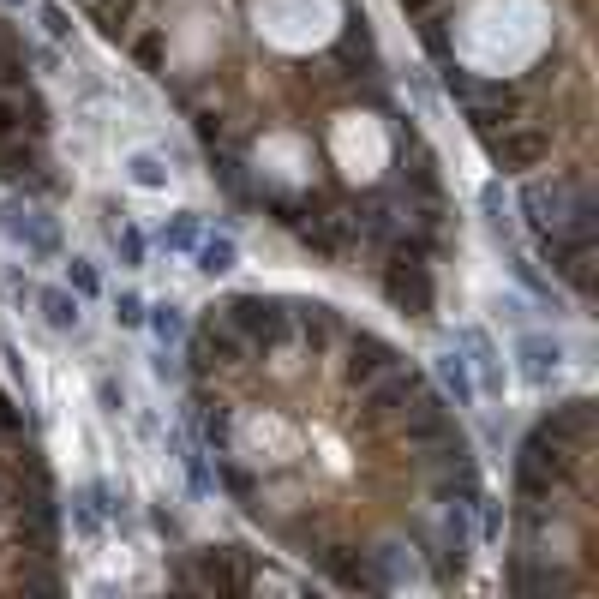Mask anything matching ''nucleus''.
<instances>
[{
  "label": "nucleus",
  "instance_id": "f257e3e1",
  "mask_svg": "<svg viewBox=\"0 0 599 599\" xmlns=\"http://www.w3.org/2000/svg\"><path fill=\"white\" fill-rule=\"evenodd\" d=\"M378 288H384V300H390L402 318H432V306H438L432 264H426V252H414L408 240H396V246H390V264H384Z\"/></svg>",
  "mask_w": 599,
  "mask_h": 599
},
{
  "label": "nucleus",
  "instance_id": "f03ea898",
  "mask_svg": "<svg viewBox=\"0 0 599 599\" xmlns=\"http://www.w3.org/2000/svg\"><path fill=\"white\" fill-rule=\"evenodd\" d=\"M570 474H576V450H570V444H558V438H546V432H528V438H522V450H516V486H522L528 504L552 498V486H564Z\"/></svg>",
  "mask_w": 599,
  "mask_h": 599
},
{
  "label": "nucleus",
  "instance_id": "7ed1b4c3",
  "mask_svg": "<svg viewBox=\"0 0 599 599\" xmlns=\"http://www.w3.org/2000/svg\"><path fill=\"white\" fill-rule=\"evenodd\" d=\"M522 210L534 228H564V222H594V198L576 180H528Z\"/></svg>",
  "mask_w": 599,
  "mask_h": 599
},
{
  "label": "nucleus",
  "instance_id": "20e7f679",
  "mask_svg": "<svg viewBox=\"0 0 599 599\" xmlns=\"http://www.w3.org/2000/svg\"><path fill=\"white\" fill-rule=\"evenodd\" d=\"M222 318L246 336V348H282L288 342V306L276 300V294H234L228 306H222Z\"/></svg>",
  "mask_w": 599,
  "mask_h": 599
},
{
  "label": "nucleus",
  "instance_id": "39448f33",
  "mask_svg": "<svg viewBox=\"0 0 599 599\" xmlns=\"http://www.w3.org/2000/svg\"><path fill=\"white\" fill-rule=\"evenodd\" d=\"M180 588H204V594H252V564L240 546H210L198 552V570H180Z\"/></svg>",
  "mask_w": 599,
  "mask_h": 599
},
{
  "label": "nucleus",
  "instance_id": "423d86ee",
  "mask_svg": "<svg viewBox=\"0 0 599 599\" xmlns=\"http://www.w3.org/2000/svg\"><path fill=\"white\" fill-rule=\"evenodd\" d=\"M240 360H246V336L222 312H210L192 330V372H216V366H240Z\"/></svg>",
  "mask_w": 599,
  "mask_h": 599
},
{
  "label": "nucleus",
  "instance_id": "0eeeda50",
  "mask_svg": "<svg viewBox=\"0 0 599 599\" xmlns=\"http://www.w3.org/2000/svg\"><path fill=\"white\" fill-rule=\"evenodd\" d=\"M552 156V138L540 132V126H504V132H492V162L504 168V174H528V168H540Z\"/></svg>",
  "mask_w": 599,
  "mask_h": 599
},
{
  "label": "nucleus",
  "instance_id": "6e6552de",
  "mask_svg": "<svg viewBox=\"0 0 599 599\" xmlns=\"http://www.w3.org/2000/svg\"><path fill=\"white\" fill-rule=\"evenodd\" d=\"M396 342H384L378 330H354L348 336V384H372V378H384V372H396Z\"/></svg>",
  "mask_w": 599,
  "mask_h": 599
},
{
  "label": "nucleus",
  "instance_id": "1a4fd4ad",
  "mask_svg": "<svg viewBox=\"0 0 599 599\" xmlns=\"http://www.w3.org/2000/svg\"><path fill=\"white\" fill-rule=\"evenodd\" d=\"M390 144H396V156H402V174H408L426 198H438V156L426 150V138H420L414 126L396 120V126H390Z\"/></svg>",
  "mask_w": 599,
  "mask_h": 599
},
{
  "label": "nucleus",
  "instance_id": "9d476101",
  "mask_svg": "<svg viewBox=\"0 0 599 599\" xmlns=\"http://www.w3.org/2000/svg\"><path fill=\"white\" fill-rule=\"evenodd\" d=\"M540 432L558 438V444H570V450H588V438H594V402H588V396L558 402V408L540 420Z\"/></svg>",
  "mask_w": 599,
  "mask_h": 599
},
{
  "label": "nucleus",
  "instance_id": "9b49d317",
  "mask_svg": "<svg viewBox=\"0 0 599 599\" xmlns=\"http://www.w3.org/2000/svg\"><path fill=\"white\" fill-rule=\"evenodd\" d=\"M294 234H300V246L306 252H318V258H342L348 252V234H354V216H300L294 222Z\"/></svg>",
  "mask_w": 599,
  "mask_h": 599
},
{
  "label": "nucleus",
  "instance_id": "f8f14e48",
  "mask_svg": "<svg viewBox=\"0 0 599 599\" xmlns=\"http://www.w3.org/2000/svg\"><path fill=\"white\" fill-rule=\"evenodd\" d=\"M318 564H324V570H330L348 594H390V588H384V576H378V564H372V558H354L348 546L318 552Z\"/></svg>",
  "mask_w": 599,
  "mask_h": 599
},
{
  "label": "nucleus",
  "instance_id": "ddd939ff",
  "mask_svg": "<svg viewBox=\"0 0 599 599\" xmlns=\"http://www.w3.org/2000/svg\"><path fill=\"white\" fill-rule=\"evenodd\" d=\"M456 348L474 354V360H468V366H474V390H492V396H498V390H504V360H498L492 336H486L480 324H468V330L456 336Z\"/></svg>",
  "mask_w": 599,
  "mask_h": 599
},
{
  "label": "nucleus",
  "instance_id": "4468645a",
  "mask_svg": "<svg viewBox=\"0 0 599 599\" xmlns=\"http://www.w3.org/2000/svg\"><path fill=\"white\" fill-rule=\"evenodd\" d=\"M516 360H522V384H534V390H546V384L564 372V348L546 342V336H522Z\"/></svg>",
  "mask_w": 599,
  "mask_h": 599
},
{
  "label": "nucleus",
  "instance_id": "2eb2a0df",
  "mask_svg": "<svg viewBox=\"0 0 599 599\" xmlns=\"http://www.w3.org/2000/svg\"><path fill=\"white\" fill-rule=\"evenodd\" d=\"M0 228H6L24 252H36V258H54V252H60L54 222H42V216H30V210H0Z\"/></svg>",
  "mask_w": 599,
  "mask_h": 599
},
{
  "label": "nucleus",
  "instance_id": "dca6fc26",
  "mask_svg": "<svg viewBox=\"0 0 599 599\" xmlns=\"http://www.w3.org/2000/svg\"><path fill=\"white\" fill-rule=\"evenodd\" d=\"M432 372H438V384H444V396H450L456 408H474V402H480V390H474V366H468L462 348H444V354L432 360Z\"/></svg>",
  "mask_w": 599,
  "mask_h": 599
},
{
  "label": "nucleus",
  "instance_id": "f3484780",
  "mask_svg": "<svg viewBox=\"0 0 599 599\" xmlns=\"http://www.w3.org/2000/svg\"><path fill=\"white\" fill-rule=\"evenodd\" d=\"M420 390H426L420 378H402V372L390 378V372H384V384L372 378V396H366V414H372V420H384V414H408Z\"/></svg>",
  "mask_w": 599,
  "mask_h": 599
},
{
  "label": "nucleus",
  "instance_id": "a211bd4d",
  "mask_svg": "<svg viewBox=\"0 0 599 599\" xmlns=\"http://www.w3.org/2000/svg\"><path fill=\"white\" fill-rule=\"evenodd\" d=\"M288 324H300V336H306L312 354H324V348L336 342V312H330L324 300H300V306H288Z\"/></svg>",
  "mask_w": 599,
  "mask_h": 599
},
{
  "label": "nucleus",
  "instance_id": "6ab92c4d",
  "mask_svg": "<svg viewBox=\"0 0 599 599\" xmlns=\"http://www.w3.org/2000/svg\"><path fill=\"white\" fill-rule=\"evenodd\" d=\"M30 300H36V312H42L48 330H60V336L78 330V294H72V288H36Z\"/></svg>",
  "mask_w": 599,
  "mask_h": 599
},
{
  "label": "nucleus",
  "instance_id": "aec40b11",
  "mask_svg": "<svg viewBox=\"0 0 599 599\" xmlns=\"http://www.w3.org/2000/svg\"><path fill=\"white\" fill-rule=\"evenodd\" d=\"M336 54H342L348 66H360V72H378V42H372V30H366V12H360V18H348V30H342Z\"/></svg>",
  "mask_w": 599,
  "mask_h": 599
},
{
  "label": "nucleus",
  "instance_id": "412c9836",
  "mask_svg": "<svg viewBox=\"0 0 599 599\" xmlns=\"http://www.w3.org/2000/svg\"><path fill=\"white\" fill-rule=\"evenodd\" d=\"M192 258H198L204 276H228V270L240 264V246H234V234H204V240L192 246Z\"/></svg>",
  "mask_w": 599,
  "mask_h": 599
},
{
  "label": "nucleus",
  "instance_id": "4be33fe9",
  "mask_svg": "<svg viewBox=\"0 0 599 599\" xmlns=\"http://www.w3.org/2000/svg\"><path fill=\"white\" fill-rule=\"evenodd\" d=\"M192 426H198V438H204V450H216V456H228V444H234V414H228L222 402H216V408L204 402V408L192 414Z\"/></svg>",
  "mask_w": 599,
  "mask_h": 599
},
{
  "label": "nucleus",
  "instance_id": "5701e85b",
  "mask_svg": "<svg viewBox=\"0 0 599 599\" xmlns=\"http://www.w3.org/2000/svg\"><path fill=\"white\" fill-rule=\"evenodd\" d=\"M144 330L156 336V348H174L186 336V312L174 300H156V306H144Z\"/></svg>",
  "mask_w": 599,
  "mask_h": 599
},
{
  "label": "nucleus",
  "instance_id": "b1692460",
  "mask_svg": "<svg viewBox=\"0 0 599 599\" xmlns=\"http://www.w3.org/2000/svg\"><path fill=\"white\" fill-rule=\"evenodd\" d=\"M126 180H132L138 192H168V162H162L156 150H132V156H126Z\"/></svg>",
  "mask_w": 599,
  "mask_h": 599
},
{
  "label": "nucleus",
  "instance_id": "393cba45",
  "mask_svg": "<svg viewBox=\"0 0 599 599\" xmlns=\"http://www.w3.org/2000/svg\"><path fill=\"white\" fill-rule=\"evenodd\" d=\"M36 168H42V156H36L30 144H0V180H6V186H30Z\"/></svg>",
  "mask_w": 599,
  "mask_h": 599
},
{
  "label": "nucleus",
  "instance_id": "a878e982",
  "mask_svg": "<svg viewBox=\"0 0 599 599\" xmlns=\"http://www.w3.org/2000/svg\"><path fill=\"white\" fill-rule=\"evenodd\" d=\"M504 120H510V102H486L480 90L468 96V126H474L480 138H492V132H504Z\"/></svg>",
  "mask_w": 599,
  "mask_h": 599
},
{
  "label": "nucleus",
  "instance_id": "bb28decb",
  "mask_svg": "<svg viewBox=\"0 0 599 599\" xmlns=\"http://www.w3.org/2000/svg\"><path fill=\"white\" fill-rule=\"evenodd\" d=\"M198 240H204V222H198L192 210H180V216L162 222V246H168V252H192Z\"/></svg>",
  "mask_w": 599,
  "mask_h": 599
},
{
  "label": "nucleus",
  "instance_id": "cd10ccee",
  "mask_svg": "<svg viewBox=\"0 0 599 599\" xmlns=\"http://www.w3.org/2000/svg\"><path fill=\"white\" fill-rule=\"evenodd\" d=\"M174 450H180V468H186V480H192V492H198V498H210V492H216V474H210V462H204V450H198V444H186V438H174Z\"/></svg>",
  "mask_w": 599,
  "mask_h": 599
},
{
  "label": "nucleus",
  "instance_id": "c85d7f7f",
  "mask_svg": "<svg viewBox=\"0 0 599 599\" xmlns=\"http://www.w3.org/2000/svg\"><path fill=\"white\" fill-rule=\"evenodd\" d=\"M132 6H138V0H96V6H90V24H96L102 36H114V42H120V30H126Z\"/></svg>",
  "mask_w": 599,
  "mask_h": 599
},
{
  "label": "nucleus",
  "instance_id": "c756f323",
  "mask_svg": "<svg viewBox=\"0 0 599 599\" xmlns=\"http://www.w3.org/2000/svg\"><path fill=\"white\" fill-rule=\"evenodd\" d=\"M114 252H120V264H126V270H144V258H150V240H144L132 222H120V228H114Z\"/></svg>",
  "mask_w": 599,
  "mask_h": 599
},
{
  "label": "nucleus",
  "instance_id": "7c9ffc66",
  "mask_svg": "<svg viewBox=\"0 0 599 599\" xmlns=\"http://www.w3.org/2000/svg\"><path fill=\"white\" fill-rule=\"evenodd\" d=\"M36 24H42L48 42H72V12H66L60 0H42V6H36Z\"/></svg>",
  "mask_w": 599,
  "mask_h": 599
},
{
  "label": "nucleus",
  "instance_id": "2f4dec72",
  "mask_svg": "<svg viewBox=\"0 0 599 599\" xmlns=\"http://www.w3.org/2000/svg\"><path fill=\"white\" fill-rule=\"evenodd\" d=\"M480 210H486V222H492L498 234H510V198H504V186H498V180H486V186H480Z\"/></svg>",
  "mask_w": 599,
  "mask_h": 599
},
{
  "label": "nucleus",
  "instance_id": "473e14b6",
  "mask_svg": "<svg viewBox=\"0 0 599 599\" xmlns=\"http://www.w3.org/2000/svg\"><path fill=\"white\" fill-rule=\"evenodd\" d=\"M66 288H72L78 300L102 294V276H96V264H90V258H72V264H66Z\"/></svg>",
  "mask_w": 599,
  "mask_h": 599
},
{
  "label": "nucleus",
  "instance_id": "72a5a7b5",
  "mask_svg": "<svg viewBox=\"0 0 599 599\" xmlns=\"http://www.w3.org/2000/svg\"><path fill=\"white\" fill-rule=\"evenodd\" d=\"M144 306H150L144 294L120 288V294H114V324H120V330H144Z\"/></svg>",
  "mask_w": 599,
  "mask_h": 599
},
{
  "label": "nucleus",
  "instance_id": "f704fd0d",
  "mask_svg": "<svg viewBox=\"0 0 599 599\" xmlns=\"http://www.w3.org/2000/svg\"><path fill=\"white\" fill-rule=\"evenodd\" d=\"M162 30H144V36H132V60L144 66V72H162Z\"/></svg>",
  "mask_w": 599,
  "mask_h": 599
},
{
  "label": "nucleus",
  "instance_id": "c9c22d12",
  "mask_svg": "<svg viewBox=\"0 0 599 599\" xmlns=\"http://www.w3.org/2000/svg\"><path fill=\"white\" fill-rule=\"evenodd\" d=\"M78 498H84V504H90V510H96L102 522H108V516H120V498H114V486H102V480H90V486H84Z\"/></svg>",
  "mask_w": 599,
  "mask_h": 599
},
{
  "label": "nucleus",
  "instance_id": "e433bc0d",
  "mask_svg": "<svg viewBox=\"0 0 599 599\" xmlns=\"http://www.w3.org/2000/svg\"><path fill=\"white\" fill-rule=\"evenodd\" d=\"M510 264H516V276H522V282H528V288H534L540 300H552V312H558V294H552V282H546V276H540V270H534L528 258H510Z\"/></svg>",
  "mask_w": 599,
  "mask_h": 599
},
{
  "label": "nucleus",
  "instance_id": "4c0bfd02",
  "mask_svg": "<svg viewBox=\"0 0 599 599\" xmlns=\"http://www.w3.org/2000/svg\"><path fill=\"white\" fill-rule=\"evenodd\" d=\"M96 402H102V414H126V390H120L108 372L96 378Z\"/></svg>",
  "mask_w": 599,
  "mask_h": 599
},
{
  "label": "nucleus",
  "instance_id": "58836bf2",
  "mask_svg": "<svg viewBox=\"0 0 599 599\" xmlns=\"http://www.w3.org/2000/svg\"><path fill=\"white\" fill-rule=\"evenodd\" d=\"M72 528H78V534H96V528H102V516H96L84 498H72Z\"/></svg>",
  "mask_w": 599,
  "mask_h": 599
},
{
  "label": "nucleus",
  "instance_id": "ea45409f",
  "mask_svg": "<svg viewBox=\"0 0 599 599\" xmlns=\"http://www.w3.org/2000/svg\"><path fill=\"white\" fill-rule=\"evenodd\" d=\"M150 372H156V378H162V384H174V378H180V360H174V354H168V348H162V354H156V360H150Z\"/></svg>",
  "mask_w": 599,
  "mask_h": 599
},
{
  "label": "nucleus",
  "instance_id": "a19ab883",
  "mask_svg": "<svg viewBox=\"0 0 599 599\" xmlns=\"http://www.w3.org/2000/svg\"><path fill=\"white\" fill-rule=\"evenodd\" d=\"M426 48H432V54H450V36H444L438 18H426Z\"/></svg>",
  "mask_w": 599,
  "mask_h": 599
},
{
  "label": "nucleus",
  "instance_id": "79ce46f5",
  "mask_svg": "<svg viewBox=\"0 0 599 599\" xmlns=\"http://www.w3.org/2000/svg\"><path fill=\"white\" fill-rule=\"evenodd\" d=\"M18 426H24V414H18V408H12V396L0 390V432H18Z\"/></svg>",
  "mask_w": 599,
  "mask_h": 599
},
{
  "label": "nucleus",
  "instance_id": "37998d69",
  "mask_svg": "<svg viewBox=\"0 0 599 599\" xmlns=\"http://www.w3.org/2000/svg\"><path fill=\"white\" fill-rule=\"evenodd\" d=\"M192 126H198V138H204V144H210V138H222V114H198Z\"/></svg>",
  "mask_w": 599,
  "mask_h": 599
},
{
  "label": "nucleus",
  "instance_id": "c03bdc74",
  "mask_svg": "<svg viewBox=\"0 0 599 599\" xmlns=\"http://www.w3.org/2000/svg\"><path fill=\"white\" fill-rule=\"evenodd\" d=\"M396 6H402V12H408V18H426V12H432V6H438V0H396Z\"/></svg>",
  "mask_w": 599,
  "mask_h": 599
},
{
  "label": "nucleus",
  "instance_id": "a18cd8bd",
  "mask_svg": "<svg viewBox=\"0 0 599 599\" xmlns=\"http://www.w3.org/2000/svg\"><path fill=\"white\" fill-rule=\"evenodd\" d=\"M6 6H24V0H6Z\"/></svg>",
  "mask_w": 599,
  "mask_h": 599
}]
</instances>
